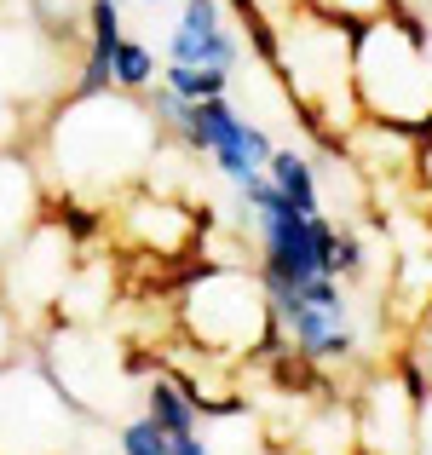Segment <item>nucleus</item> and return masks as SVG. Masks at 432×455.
<instances>
[{"instance_id":"1","label":"nucleus","mask_w":432,"mask_h":455,"mask_svg":"<svg viewBox=\"0 0 432 455\" xmlns=\"http://www.w3.org/2000/svg\"><path fill=\"white\" fill-rule=\"evenodd\" d=\"M144 92H99V99H58L46 110V127H35V162L52 185L99 202L104 190H127L144 167L162 156Z\"/></svg>"},{"instance_id":"2","label":"nucleus","mask_w":432,"mask_h":455,"mask_svg":"<svg viewBox=\"0 0 432 455\" xmlns=\"http://www.w3.org/2000/svg\"><path fill=\"white\" fill-rule=\"evenodd\" d=\"M352 87L357 110L369 122L404 127L421 139L432 122V64H427V23L404 6H387V18H364L352 35Z\"/></svg>"},{"instance_id":"3","label":"nucleus","mask_w":432,"mask_h":455,"mask_svg":"<svg viewBox=\"0 0 432 455\" xmlns=\"http://www.w3.org/2000/svg\"><path fill=\"white\" fill-rule=\"evenodd\" d=\"M179 323L185 334L220 363H260L266 352H277L288 340L271 294L260 283V271H220L202 266L196 283H185V300H179Z\"/></svg>"},{"instance_id":"4","label":"nucleus","mask_w":432,"mask_h":455,"mask_svg":"<svg viewBox=\"0 0 432 455\" xmlns=\"http://www.w3.org/2000/svg\"><path fill=\"white\" fill-rule=\"evenodd\" d=\"M76 450V403L35 363L0 369V455H69Z\"/></svg>"},{"instance_id":"5","label":"nucleus","mask_w":432,"mask_h":455,"mask_svg":"<svg viewBox=\"0 0 432 455\" xmlns=\"http://www.w3.org/2000/svg\"><path fill=\"white\" fill-rule=\"evenodd\" d=\"M69 52L46 23H35L29 12H0V99L23 104V110L46 116L69 92Z\"/></svg>"},{"instance_id":"6","label":"nucleus","mask_w":432,"mask_h":455,"mask_svg":"<svg viewBox=\"0 0 432 455\" xmlns=\"http://www.w3.org/2000/svg\"><path fill=\"white\" fill-rule=\"evenodd\" d=\"M69 271H76V243H69L52 220H41L6 259H0V300L12 311H23V317H52Z\"/></svg>"},{"instance_id":"7","label":"nucleus","mask_w":432,"mask_h":455,"mask_svg":"<svg viewBox=\"0 0 432 455\" xmlns=\"http://www.w3.org/2000/svg\"><path fill=\"white\" fill-rule=\"evenodd\" d=\"M185 150H190V156H208V162L220 167L231 185H243V179L266 173L277 139H271L260 122H248V116L220 92V99H202V104H196V133H190Z\"/></svg>"},{"instance_id":"8","label":"nucleus","mask_w":432,"mask_h":455,"mask_svg":"<svg viewBox=\"0 0 432 455\" xmlns=\"http://www.w3.org/2000/svg\"><path fill=\"white\" fill-rule=\"evenodd\" d=\"M283 334L294 352H306L311 363L334 369V363H357V346H364V329L352 317V294L340 300H306V294H277L271 300Z\"/></svg>"},{"instance_id":"9","label":"nucleus","mask_w":432,"mask_h":455,"mask_svg":"<svg viewBox=\"0 0 432 455\" xmlns=\"http://www.w3.org/2000/svg\"><path fill=\"white\" fill-rule=\"evenodd\" d=\"M357 438L364 455H415L421 438V398L410 392V380L392 369V375H369V387L357 392Z\"/></svg>"},{"instance_id":"10","label":"nucleus","mask_w":432,"mask_h":455,"mask_svg":"<svg viewBox=\"0 0 432 455\" xmlns=\"http://www.w3.org/2000/svg\"><path fill=\"white\" fill-rule=\"evenodd\" d=\"M46 220V173L35 150H0V259Z\"/></svg>"},{"instance_id":"11","label":"nucleus","mask_w":432,"mask_h":455,"mask_svg":"<svg viewBox=\"0 0 432 455\" xmlns=\"http://www.w3.org/2000/svg\"><path fill=\"white\" fill-rule=\"evenodd\" d=\"M202 220H208V213L179 202L173 190H139L122 213V231L133 236L139 248H156V254H185V248H196Z\"/></svg>"},{"instance_id":"12","label":"nucleus","mask_w":432,"mask_h":455,"mask_svg":"<svg viewBox=\"0 0 432 455\" xmlns=\"http://www.w3.org/2000/svg\"><path fill=\"white\" fill-rule=\"evenodd\" d=\"M167 64H213V69H243V35L231 29V23H220V29H185V23L173 18V29H167V46H162Z\"/></svg>"},{"instance_id":"13","label":"nucleus","mask_w":432,"mask_h":455,"mask_svg":"<svg viewBox=\"0 0 432 455\" xmlns=\"http://www.w3.org/2000/svg\"><path fill=\"white\" fill-rule=\"evenodd\" d=\"M294 455H364V438H357V410L352 403H323L306 421L294 427Z\"/></svg>"},{"instance_id":"14","label":"nucleus","mask_w":432,"mask_h":455,"mask_svg":"<svg viewBox=\"0 0 432 455\" xmlns=\"http://www.w3.org/2000/svg\"><path fill=\"white\" fill-rule=\"evenodd\" d=\"M139 398H144V415H150L156 427H162V433H196L202 427V415H196V403L185 398V392H179V380L167 375L162 363L150 369V375H144V387H139Z\"/></svg>"},{"instance_id":"15","label":"nucleus","mask_w":432,"mask_h":455,"mask_svg":"<svg viewBox=\"0 0 432 455\" xmlns=\"http://www.w3.org/2000/svg\"><path fill=\"white\" fill-rule=\"evenodd\" d=\"M266 173H271V185H277L300 213H323V179H317V162H311L306 150L277 145L271 162H266Z\"/></svg>"},{"instance_id":"16","label":"nucleus","mask_w":432,"mask_h":455,"mask_svg":"<svg viewBox=\"0 0 432 455\" xmlns=\"http://www.w3.org/2000/svg\"><path fill=\"white\" fill-rule=\"evenodd\" d=\"M156 81H162V52L150 41H139V35H122V46H116V87L150 92Z\"/></svg>"},{"instance_id":"17","label":"nucleus","mask_w":432,"mask_h":455,"mask_svg":"<svg viewBox=\"0 0 432 455\" xmlns=\"http://www.w3.org/2000/svg\"><path fill=\"white\" fill-rule=\"evenodd\" d=\"M162 81L173 92H185V99H220V92H231V69H213V64H167L162 58Z\"/></svg>"},{"instance_id":"18","label":"nucleus","mask_w":432,"mask_h":455,"mask_svg":"<svg viewBox=\"0 0 432 455\" xmlns=\"http://www.w3.org/2000/svg\"><path fill=\"white\" fill-rule=\"evenodd\" d=\"M116 450L122 455H167L173 450V433H162V427L139 410V415H127V421L116 427Z\"/></svg>"},{"instance_id":"19","label":"nucleus","mask_w":432,"mask_h":455,"mask_svg":"<svg viewBox=\"0 0 432 455\" xmlns=\"http://www.w3.org/2000/svg\"><path fill=\"white\" fill-rule=\"evenodd\" d=\"M23 145H35V110L0 99V150H23Z\"/></svg>"},{"instance_id":"20","label":"nucleus","mask_w":432,"mask_h":455,"mask_svg":"<svg viewBox=\"0 0 432 455\" xmlns=\"http://www.w3.org/2000/svg\"><path fill=\"white\" fill-rule=\"evenodd\" d=\"M18 363V311L0 300V369Z\"/></svg>"},{"instance_id":"21","label":"nucleus","mask_w":432,"mask_h":455,"mask_svg":"<svg viewBox=\"0 0 432 455\" xmlns=\"http://www.w3.org/2000/svg\"><path fill=\"white\" fill-rule=\"evenodd\" d=\"M167 455H220V450H213V438H208V433L196 427V433H179V438H173V450H167Z\"/></svg>"},{"instance_id":"22","label":"nucleus","mask_w":432,"mask_h":455,"mask_svg":"<svg viewBox=\"0 0 432 455\" xmlns=\"http://www.w3.org/2000/svg\"><path fill=\"white\" fill-rule=\"evenodd\" d=\"M415 455H432V398L421 403V438H415Z\"/></svg>"},{"instance_id":"23","label":"nucleus","mask_w":432,"mask_h":455,"mask_svg":"<svg viewBox=\"0 0 432 455\" xmlns=\"http://www.w3.org/2000/svg\"><path fill=\"white\" fill-rule=\"evenodd\" d=\"M421 369H427V392H432V346H427V357H421Z\"/></svg>"},{"instance_id":"24","label":"nucleus","mask_w":432,"mask_h":455,"mask_svg":"<svg viewBox=\"0 0 432 455\" xmlns=\"http://www.w3.org/2000/svg\"><path fill=\"white\" fill-rule=\"evenodd\" d=\"M144 6H150V12H156V6H162V0H144Z\"/></svg>"}]
</instances>
